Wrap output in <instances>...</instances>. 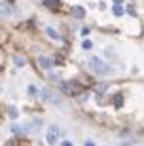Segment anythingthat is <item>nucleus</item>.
<instances>
[{"label":"nucleus","mask_w":144,"mask_h":146,"mask_svg":"<svg viewBox=\"0 0 144 146\" xmlns=\"http://www.w3.org/2000/svg\"><path fill=\"white\" fill-rule=\"evenodd\" d=\"M61 87H63V91L66 93V95H80L82 93V86L78 84V82H63L61 84Z\"/></svg>","instance_id":"f03ea898"},{"label":"nucleus","mask_w":144,"mask_h":146,"mask_svg":"<svg viewBox=\"0 0 144 146\" xmlns=\"http://www.w3.org/2000/svg\"><path fill=\"white\" fill-rule=\"evenodd\" d=\"M15 63H17V65H19V66H21V65H25V61H23L21 57H15Z\"/></svg>","instance_id":"2eb2a0df"},{"label":"nucleus","mask_w":144,"mask_h":146,"mask_svg":"<svg viewBox=\"0 0 144 146\" xmlns=\"http://www.w3.org/2000/svg\"><path fill=\"white\" fill-rule=\"evenodd\" d=\"M61 146H72V142H70V141H64V142H61Z\"/></svg>","instance_id":"f3484780"},{"label":"nucleus","mask_w":144,"mask_h":146,"mask_svg":"<svg viewBox=\"0 0 144 146\" xmlns=\"http://www.w3.org/2000/svg\"><path fill=\"white\" fill-rule=\"evenodd\" d=\"M106 89H108L106 84H99V86H95V91H97V93H104Z\"/></svg>","instance_id":"9b49d317"},{"label":"nucleus","mask_w":144,"mask_h":146,"mask_svg":"<svg viewBox=\"0 0 144 146\" xmlns=\"http://www.w3.org/2000/svg\"><path fill=\"white\" fill-rule=\"evenodd\" d=\"M38 65L42 66L44 70H51V66H53V63H51V59H48V57H44V55H40V57H38Z\"/></svg>","instance_id":"39448f33"},{"label":"nucleus","mask_w":144,"mask_h":146,"mask_svg":"<svg viewBox=\"0 0 144 146\" xmlns=\"http://www.w3.org/2000/svg\"><path fill=\"white\" fill-rule=\"evenodd\" d=\"M125 11H127L129 15H135V8H133V6H127V10H125Z\"/></svg>","instance_id":"4468645a"},{"label":"nucleus","mask_w":144,"mask_h":146,"mask_svg":"<svg viewBox=\"0 0 144 146\" xmlns=\"http://www.w3.org/2000/svg\"><path fill=\"white\" fill-rule=\"evenodd\" d=\"M2 146H13V144H11V142H6V144H2Z\"/></svg>","instance_id":"aec40b11"},{"label":"nucleus","mask_w":144,"mask_h":146,"mask_svg":"<svg viewBox=\"0 0 144 146\" xmlns=\"http://www.w3.org/2000/svg\"><path fill=\"white\" fill-rule=\"evenodd\" d=\"M57 137H59L57 125H51V127L48 129V142L49 144H55V142H57Z\"/></svg>","instance_id":"20e7f679"},{"label":"nucleus","mask_w":144,"mask_h":146,"mask_svg":"<svg viewBox=\"0 0 144 146\" xmlns=\"http://www.w3.org/2000/svg\"><path fill=\"white\" fill-rule=\"evenodd\" d=\"M121 104H123V97L121 95H116V97H114V106H116V108H121Z\"/></svg>","instance_id":"9d476101"},{"label":"nucleus","mask_w":144,"mask_h":146,"mask_svg":"<svg viewBox=\"0 0 144 146\" xmlns=\"http://www.w3.org/2000/svg\"><path fill=\"white\" fill-rule=\"evenodd\" d=\"M82 46H84V49H91V46H93V44H91L89 40H84V44H82Z\"/></svg>","instance_id":"ddd939ff"},{"label":"nucleus","mask_w":144,"mask_h":146,"mask_svg":"<svg viewBox=\"0 0 144 146\" xmlns=\"http://www.w3.org/2000/svg\"><path fill=\"white\" fill-rule=\"evenodd\" d=\"M40 97H42L44 101L51 103V104H59V103H61L59 95H57V93H53L51 89H42V91H40Z\"/></svg>","instance_id":"7ed1b4c3"},{"label":"nucleus","mask_w":144,"mask_h":146,"mask_svg":"<svg viewBox=\"0 0 144 146\" xmlns=\"http://www.w3.org/2000/svg\"><path fill=\"white\" fill-rule=\"evenodd\" d=\"M44 6L49 8V10H57L61 6V0H44Z\"/></svg>","instance_id":"0eeeda50"},{"label":"nucleus","mask_w":144,"mask_h":146,"mask_svg":"<svg viewBox=\"0 0 144 146\" xmlns=\"http://www.w3.org/2000/svg\"><path fill=\"white\" fill-rule=\"evenodd\" d=\"M112 13L119 17V15H123V13H125V10H123V8H121L119 4H116V6H114V10H112Z\"/></svg>","instance_id":"1a4fd4ad"},{"label":"nucleus","mask_w":144,"mask_h":146,"mask_svg":"<svg viewBox=\"0 0 144 146\" xmlns=\"http://www.w3.org/2000/svg\"><path fill=\"white\" fill-rule=\"evenodd\" d=\"M119 146H133V142H123V144H119Z\"/></svg>","instance_id":"a211bd4d"},{"label":"nucleus","mask_w":144,"mask_h":146,"mask_svg":"<svg viewBox=\"0 0 144 146\" xmlns=\"http://www.w3.org/2000/svg\"><path fill=\"white\" fill-rule=\"evenodd\" d=\"M46 33H48V36L51 38V40H59V34H57V31H55V29L48 27V29H46Z\"/></svg>","instance_id":"6e6552de"},{"label":"nucleus","mask_w":144,"mask_h":146,"mask_svg":"<svg viewBox=\"0 0 144 146\" xmlns=\"http://www.w3.org/2000/svg\"><path fill=\"white\" fill-rule=\"evenodd\" d=\"M87 65H89V68L95 72V74H110V68H108V65H106V63H102L99 57H89Z\"/></svg>","instance_id":"f257e3e1"},{"label":"nucleus","mask_w":144,"mask_h":146,"mask_svg":"<svg viewBox=\"0 0 144 146\" xmlns=\"http://www.w3.org/2000/svg\"><path fill=\"white\" fill-rule=\"evenodd\" d=\"M8 116H10V118H11V119H15V118H17V116H19V114H17V110H15V108H13V106H10V108H8Z\"/></svg>","instance_id":"f8f14e48"},{"label":"nucleus","mask_w":144,"mask_h":146,"mask_svg":"<svg viewBox=\"0 0 144 146\" xmlns=\"http://www.w3.org/2000/svg\"><path fill=\"white\" fill-rule=\"evenodd\" d=\"M82 34H84V36H87V34H89V29H87V27L82 29Z\"/></svg>","instance_id":"dca6fc26"},{"label":"nucleus","mask_w":144,"mask_h":146,"mask_svg":"<svg viewBox=\"0 0 144 146\" xmlns=\"http://www.w3.org/2000/svg\"><path fill=\"white\" fill-rule=\"evenodd\" d=\"M114 2H116V4H119V2H121V0H114Z\"/></svg>","instance_id":"412c9836"},{"label":"nucleus","mask_w":144,"mask_h":146,"mask_svg":"<svg viewBox=\"0 0 144 146\" xmlns=\"http://www.w3.org/2000/svg\"><path fill=\"white\" fill-rule=\"evenodd\" d=\"M86 146H95V144H93L91 141H87V142H86Z\"/></svg>","instance_id":"6ab92c4d"},{"label":"nucleus","mask_w":144,"mask_h":146,"mask_svg":"<svg viewBox=\"0 0 144 146\" xmlns=\"http://www.w3.org/2000/svg\"><path fill=\"white\" fill-rule=\"evenodd\" d=\"M70 13H72V17H76V19H82V17L86 15V10H84L82 6H74V8L70 10Z\"/></svg>","instance_id":"423d86ee"}]
</instances>
